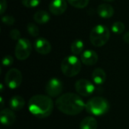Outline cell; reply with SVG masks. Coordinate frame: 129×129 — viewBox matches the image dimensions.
Segmentation results:
<instances>
[{"label": "cell", "mask_w": 129, "mask_h": 129, "mask_svg": "<svg viewBox=\"0 0 129 129\" xmlns=\"http://www.w3.org/2000/svg\"><path fill=\"white\" fill-rule=\"evenodd\" d=\"M55 105L61 113L69 116L78 115L85 108V104L82 98L73 93L62 94L56 100Z\"/></svg>", "instance_id": "1"}, {"label": "cell", "mask_w": 129, "mask_h": 129, "mask_svg": "<svg viewBox=\"0 0 129 129\" xmlns=\"http://www.w3.org/2000/svg\"><path fill=\"white\" fill-rule=\"evenodd\" d=\"M28 108L29 112L36 117L45 118L51 114L54 108V102L48 96L36 94L29 99Z\"/></svg>", "instance_id": "2"}, {"label": "cell", "mask_w": 129, "mask_h": 129, "mask_svg": "<svg viewBox=\"0 0 129 129\" xmlns=\"http://www.w3.org/2000/svg\"><path fill=\"white\" fill-rule=\"evenodd\" d=\"M109 102L102 97L92 98L85 104L86 111L94 116H103L109 111Z\"/></svg>", "instance_id": "3"}, {"label": "cell", "mask_w": 129, "mask_h": 129, "mask_svg": "<svg viewBox=\"0 0 129 129\" xmlns=\"http://www.w3.org/2000/svg\"><path fill=\"white\" fill-rule=\"evenodd\" d=\"M110 33L109 29L104 25L95 26L90 33V41L95 47H102L109 41Z\"/></svg>", "instance_id": "4"}, {"label": "cell", "mask_w": 129, "mask_h": 129, "mask_svg": "<svg viewBox=\"0 0 129 129\" xmlns=\"http://www.w3.org/2000/svg\"><path fill=\"white\" fill-rule=\"evenodd\" d=\"M60 68L62 73L66 76L73 77L79 74L81 71V61L76 55L67 56L62 60Z\"/></svg>", "instance_id": "5"}, {"label": "cell", "mask_w": 129, "mask_h": 129, "mask_svg": "<svg viewBox=\"0 0 129 129\" xmlns=\"http://www.w3.org/2000/svg\"><path fill=\"white\" fill-rule=\"evenodd\" d=\"M32 46L29 39L25 38L20 39L15 46L14 54L16 57L20 60H26L31 53Z\"/></svg>", "instance_id": "6"}, {"label": "cell", "mask_w": 129, "mask_h": 129, "mask_svg": "<svg viewBox=\"0 0 129 129\" xmlns=\"http://www.w3.org/2000/svg\"><path fill=\"white\" fill-rule=\"evenodd\" d=\"M22 80V73L19 70L16 68L9 70L5 77V83L10 89L17 88L21 85Z\"/></svg>", "instance_id": "7"}, {"label": "cell", "mask_w": 129, "mask_h": 129, "mask_svg": "<svg viewBox=\"0 0 129 129\" xmlns=\"http://www.w3.org/2000/svg\"><path fill=\"white\" fill-rule=\"evenodd\" d=\"M75 88L76 92L83 97H88L91 95L95 90L94 84L91 81L85 79L78 80L75 84Z\"/></svg>", "instance_id": "8"}, {"label": "cell", "mask_w": 129, "mask_h": 129, "mask_svg": "<svg viewBox=\"0 0 129 129\" xmlns=\"http://www.w3.org/2000/svg\"><path fill=\"white\" fill-rule=\"evenodd\" d=\"M63 90V83L57 78L51 79L45 85V92L48 96L51 98L57 97L60 94Z\"/></svg>", "instance_id": "9"}, {"label": "cell", "mask_w": 129, "mask_h": 129, "mask_svg": "<svg viewBox=\"0 0 129 129\" xmlns=\"http://www.w3.org/2000/svg\"><path fill=\"white\" fill-rule=\"evenodd\" d=\"M34 48L39 54L43 55L49 54L51 51V43L45 38H38L34 42Z\"/></svg>", "instance_id": "10"}, {"label": "cell", "mask_w": 129, "mask_h": 129, "mask_svg": "<svg viewBox=\"0 0 129 129\" xmlns=\"http://www.w3.org/2000/svg\"><path fill=\"white\" fill-rule=\"evenodd\" d=\"M67 8L65 0H52L49 4V11L54 15H60L65 12Z\"/></svg>", "instance_id": "11"}, {"label": "cell", "mask_w": 129, "mask_h": 129, "mask_svg": "<svg viewBox=\"0 0 129 129\" xmlns=\"http://www.w3.org/2000/svg\"><path fill=\"white\" fill-rule=\"evenodd\" d=\"M98 60V54L93 50H85L81 54V61L87 66H93Z\"/></svg>", "instance_id": "12"}, {"label": "cell", "mask_w": 129, "mask_h": 129, "mask_svg": "<svg viewBox=\"0 0 129 129\" xmlns=\"http://www.w3.org/2000/svg\"><path fill=\"white\" fill-rule=\"evenodd\" d=\"M16 120V116L11 109L2 110L0 113V121L3 125L10 126L14 123Z\"/></svg>", "instance_id": "13"}, {"label": "cell", "mask_w": 129, "mask_h": 129, "mask_svg": "<svg viewBox=\"0 0 129 129\" xmlns=\"http://www.w3.org/2000/svg\"><path fill=\"white\" fill-rule=\"evenodd\" d=\"M97 12L98 15L102 18H110L114 14V9L109 4H101L97 8Z\"/></svg>", "instance_id": "14"}, {"label": "cell", "mask_w": 129, "mask_h": 129, "mask_svg": "<svg viewBox=\"0 0 129 129\" xmlns=\"http://www.w3.org/2000/svg\"><path fill=\"white\" fill-rule=\"evenodd\" d=\"M91 79L94 84L98 85H101L105 82L107 79V75L103 69L97 68L93 71L91 75Z\"/></svg>", "instance_id": "15"}, {"label": "cell", "mask_w": 129, "mask_h": 129, "mask_svg": "<svg viewBox=\"0 0 129 129\" xmlns=\"http://www.w3.org/2000/svg\"><path fill=\"white\" fill-rule=\"evenodd\" d=\"M25 105L24 99L19 95H16L12 97L9 101V106L11 110L14 111H20L23 108Z\"/></svg>", "instance_id": "16"}, {"label": "cell", "mask_w": 129, "mask_h": 129, "mask_svg": "<svg viewBox=\"0 0 129 129\" xmlns=\"http://www.w3.org/2000/svg\"><path fill=\"white\" fill-rule=\"evenodd\" d=\"M33 19L39 24H45L50 20V14L45 10H39L34 14Z\"/></svg>", "instance_id": "17"}, {"label": "cell", "mask_w": 129, "mask_h": 129, "mask_svg": "<svg viewBox=\"0 0 129 129\" xmlns=\"http://www.w3.org/2000/svg\"><path fill=\"white\" fill-rule=\"evenodd\" d=\"M80 129H97L98 122L92 116H88L82 119L79 125Z\"/></svg>", "instance_id": "18"}, {"label": "cell", "mask_w": 129, "mask_h": 129, "mask_svg": "<svg viewBox=\"0 0 129 129\" xmlns=\"http://www.w3.org/2000/svg\"><path fill=\"white\" fill-rule=\"evenodd\" d=\"M84 42L81 39H76L71 44V52L73 55L82 54L84 50Z\"/></svg>", "instance_id": "19"}, {"label": "cell", "mask_w": 129, "mask_h": 129, "mask_svg": "<svg viewBox=\"0 0 129 129\" xmlns=\"http://www.w3.org/2000/svg\"><path fill=\"white\" fill-rule=\"evenodd\" d=\"M111 29L113 31V33H114L115 34L119 35L121 33H122L125 29V24L121 22V21H116L115 22L111 27Z\"/></svg>", "instance_id": "20"}, {"label": "cell", "mask_w": 129, "mask_h": 129, "mask_svg": "<svg viewBox=\"0 0 129 129\" xmlns=\"http://www.w3.org/2000/svg\"><path fill=\"white\" fill-rule=\"evenodd\" d=\"M67 2L76 8H84L89 3V0H67Z\"/></svg>", "instance_id": "21"}, {"label": "cell", "mask_w": 129, "mask_h": 129, "mask_svg": "<svg viewBox=\"0 0 129 129\" xmlns=\"http://www.w3.org/2000/svg\"><path fill=\"white\" fill-rule=\"evenodd\" d=\"M26 29H27V31H28V33L33 36V37H37L39 36V29L38 28V26L33 23H29L27 24V26H26Z\"/></svg>", "instance_id": "22"}, {"label": "cell", "mask_w": 129, "mask_h": 129, "mask_svg": "<svg viewBox=\"0 0 129 129\" xmlns=\"http://www.w3.org/2000/svg\"><path fill=\"white\" fill-rule=\"evenodd\" d=\"M41 3V0H22L23 6L29 8H36Z\"/></svg>", "instance_id": "23"}, {"label": "cell", "mask_w": 129, "mask_h": 129, "mask_svg": "<svg viewBox=\"0 0 129 129\" xmlns=\"http://www.w3.org/2000/svg\"><path fill=\"white\" fill-rule=\"evenodd\" d=\"M2 21L5 25L11 26V25H13L14 23L15 20H14V17H12L11 15H5V16L2 17Z\"/></svg>", "instance_id": "24"}, {"label": "cell", "mask_w": 129, "mask_h": 129, "mask_svg": "<svg viewBox=\"0 0 129 129\" xmlns=\"http://www.w3.org/2000/svg\"><path fill=\"white\" fill-rule=\"evenodd\" d=\"M14 62V59L12 56L11 55H6L2 59V65L5 67H9L11 66Z\"/></svg>", "instance_id": "25"}, {"label": "cell", "mask_w": 129, "mask_h": 129, "mask_svg": "<svg viewBox=\"0 0 129 129\" xmlns=\"http://www.w3.org/2000/svg\"><path fill=\"white\" fill-rule=\"evenodd\" d=\"M10 37L14 40H19L20 39V33L18 29H14L10 31Z\"/></svg>", "instance_id": "26"}, {"label": "cell", "mask_w": 129, "mask_h": 129, "mask_svg": "<svg viewBox=\"0 0 129 129\" xmlns=\"http://www.w3.org/2000/svg\"><path fill=\"white\" fill-rule=\"evenodd\" d=\"M7 8V2L6 0H0V14H3Z\"/></svg>", "instance_id": "27"}, {"label": "cell", "mask_w": 129, "mask_h": 129, "mask_svg": "<svg viewBox=\"0 0 129 129\" xmlns=\"http://www.w3.org/2000/svg\"><path fill=\"white\" fill-rule=\"evenodd\" d=\"M123 40L125 43L129 44V32H127L124 36H123Z\"/></svg>", "instance_id": "28"}, {"label": "cell", "mask_w": 129, "mask_h": 129, "mask_svg": "<svg viewBox=\"0 0 129 129\" xmlns=\"http://www.w3.org/2000/svg\"><path fill=\"white\" fill-rule=\"evenodd\" d=\"M1 108H2L3 107V106H4V102H3V98H2V97H1Z\"/></svg>", "instance_id": "29"}, {"label": "cell", "mask_w": 129, "mask_h": 129, "mask_svg": "<svg viewBox=\"0 0 129 129\" xmlns=\"http://www.w3.org/2000/svg\"><path fill=\"white\" fill-rule=\"evenodd\" d=\"M104 1H106V2H113L115 0H104Z\"/></svg>", "instance_id": "30"}]
</instances>
